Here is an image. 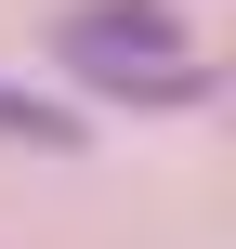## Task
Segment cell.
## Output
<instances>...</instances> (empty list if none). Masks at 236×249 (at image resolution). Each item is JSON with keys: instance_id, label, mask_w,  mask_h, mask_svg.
Returning a JSON list of instances; mask_svg holds the SVG:
<instances>
[{"instance_id": "7a4b0ae2", "label": "cell", "mask_w": 236, "mask_h": 249, "mask_svg": "<svg viewBox=\"0 0 236 249\" xmlns=\"http://www.w3.org/2000/svg\"><path fill=\"white\" fill-rule=\"evenodd\" d=\"M0 144H26V158H79V105H53V92L0 79Z\"/></svg>"}, {"instance_id": "6da1fadb", "label": "cell", "mask_w": 236, "mask_h": 249, "mask_svg": "<svg viewBox=\"0 0 236 249\" xmlns=\"http://www.w3.org/2000/svg\"><path fill=\"white\" fill-rule=\"evenodd\" d=\"M53 66L92 105H210V66H197V39H184L171 0H79L53 26Z\"/></svg>"}]
</instances>
